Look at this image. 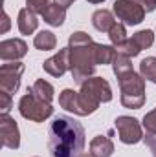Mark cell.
<instances>
[{"mask_svg": "<svg viewBox=\"0 0 156 157\" xmlns=\"http://www.w3.org/2000/svg\"><path fill=\"white\" fill-rule=\"evenodd\" d=\"M59 106L74 115L83 117V110H81V104H79V91H74L70 88L63 90L59 93Z\"/></svg>", "mask_w": 156, "mask_h": 157, "instance_id": "7c38bea8", "label": "cell"}, {"mask_svg": "<svg viewBox=\"0 0 156 157\" xmlns=\"http://www.w3.org/2000/svg\"><path fill=\"white\" fill-rule=\"evenodd\" d=\"M117 51L114 46H109V44H97L96 42V64H112L114 59H116Z\"/></svg>", "mask_w": 156, "mask_h": 157, "instance_id": "ac0fdd59", "label": "cell"}, {"mask_svg": "<svg viewBox=\"0 0 156 157\" xmlns=\"http://www.w3.org/2000/svg\"><path fill=\"white\" fill-rule=\"evenodd\" d=\"M28 53V44L22 39H6L0 42V59L4 62L20 60Z\"/></svg>", "mask_w": 156, "mask_h": 157, "instance_id": "8fae6325", "label": "cell"}, {"mask_svg": "<svg viewBox=\"0 0 156 157\" xmlns=\"http://www.w3.org/2000/svg\"><path fill=\"white\" fill-rule=\"evenodd\" d=\"M109 39L112 42V46H117V44H121V42L127 40V29H125V24H123V22H116V24L110 28Z\"/></svg>", "mask_w": 156, "mask_h": 157, "instance_id": "cb8c5ba5", "label": "cell"}, {"mask_svg": "<svg viewBox=\"0 0 156 157\" xmlns=\"http://www.w3.org/2000/svg\"><path fill=\"white\" fill-rule=\"evenodd\" d=\"M121 104L127 110H140L145 104V78L136 71L117 77Z\"/></svg>", "mask_w": 156, "mask_h": 157, "instance_id": "3957f363", "label": "cell"}, {"mask_svg": "<svg viewBox=\"0 0 156 157\" xmlns=\"http://www.w3.org/2000/svg\"><path fill=\"white\" fill-rule=\"evenodd\" d=\"M86 135L74 117L57 115L48 126V150L51 157H77L84 150Z\"/></svg>", "mask_w": 156, "mask_h": 157, "instance_id": "6da1fadb", "label": "cell"}, {"mask_svg": "<svg viewBox=\"0 0 156 157\" xmlns=\"http://www.w3.org/2000/svg\"><path fill=\"white\" fill-rule=\"evenodd\" d=\"M132 40L142 48V51L143 49H149L151 46H153V42H154V33L151 31V29H140L138 33H134L132 35Z\"/></svg>", "mask_w": 156, "mask_h": 157, "instance_id": "603a6c76", "label": "cell"}, {"mask_svg": "<svg viewBox=\"0 0 156 157\" xmlns=\"http://www.w3.org/2000/svg\"><path fill=\"white\" fill-rule=\"evenodd\" d=\"M143 128H145L147 135H156V108L151 110L149 113H145V117H143Z\"/></svg>", "mask_w": 156, "mask_h": 157, "instance_id": "d4e9b609", "label": "cell"}, {"mask_svg": "<svg viewBox=\"0 0 156 157\" xmlns=\"http://www.w3.org/2000/svg\"><path fill=\"white\" fill-rule=\"evenodd\" d=\"M90 4H101V2H105V0H88Z\"/></svg>", "mask_w": 156, "mask_h": 157, "instance_id": "d6a6232c", "label": "cell"}, {"mask_svg": "<svg viewBox=\"0 0 156 157\" xmlns=\"http://www.w3.org/2000/svg\"><path fill=\"white\" fill-rule=\"evenodd\" d=\"M140 75L145 80L156 84V57H147L140 62Z\"/></svg>", "mask_w": 156, "mask_h": 157, "instance_id": "ffe728a7", "label": "cell"}, {"mask_svg": "<svg viewBox=\"0 0 156 157\" xmlns=\"http://www.w3.org/2000/svg\"><path fill=\"white\" fill-rule=\"evenodd\" d=\"M114 24H116L114 13L109 11V9H97V11L92 15V26H94L97 31H101V33H109Z\"/></svg>", "mask_w": 156, "mask_h": 157, "instance_id": "2e32d148", "label": "cell"}, {"mask_svg": "<svg viewBox=\"0 0 156 157\" xmlns=\"http://www.w3.org/2000/svg\"><path fill=\"white\" fill-rule=\"evenodd\" d=\"M17 26H18V31L22 35H31L37 26H39V18H37V13L30 11L28 7H22L18 11V18H17Z\"/></svg>", "mask_w": 156, "mask_h": 157, "instance_id": "4fadbf2b", "label": "cell"}, {"mask_svg": "<svg viewBox=\"0 0 156 157\" xmlns=\"http://www.w3.org/2000/svg\"><path fill=\"white\" fill-rule=\"evenodd\" d=\"M81 90L88 91L90 95H94L99 102H110L112 101V88L109 84V80L103 77H90L81 84Z\"/></svg>", "mask_w": 156, "mask_h": 157, "instance_id": "30bf717a", "label": "cell"}, {"mask_svg": "<svg viewBox=\"0 0 156 157\" xmlns=\"http://www.w3.org/2000/svg\"><path fill=\"white\" fill-rule=\"evenodd\" d=\"M0 137H2V146L9 150H17L20 146L18 124L13 117H9V113H0Z\"/></svg>", "mask_w": 156, "mask_h": 157, "instance_id": "ba28073f", "label": "cell"}, {"mask_svg": "<svg viewBox=\"0 0 156 157\" xmlns=\"http://www.w3.org/2000/svg\"><path fill=\"white\" fill-rule=\"evenodd\" d=\"M18 112L24 119L31 122H44L48 117L53 115V106L28 90V93L22 95L18 101Z\"/></svg>", "mask_w": 156, "mask_h": 157, "instance_id": "277c9868", "label": "cell"}, {"mask_svg": "<svg viewBox=\"0 0 156 157\" xmlns=\"http://www.w3.org/2000/svg\"><path fill=\"white\" fill-rule=\"evenodd\" d=\"M24 70H26V66L20 60L2 64L0 66V90L9 95L17 93L20 88V77H22Z\"/></svg>", "mask_w": 156, "mask_h": 157, "instance_id": "52a82bcc", "label": "cell"}, {"mask_svg": "<svg viewBox=\"0 0 156 157\" xmlns=\"http://www.w3.org/2000/svg\"><path fill=\"white\" fill-rule=\"evenodd\" d=\"M143 143L147 144V148L153 152V157H156V135H145Z\"/></svg>", "mask_w": 156, "mask_h": 157, "instance_id": "83f0119b", "label": "cell"}, {"mask_svg": "<svg viewBox=\"0 0 156 157\" xmlns=\"http://www.w3.org/2000/svg\"><path fill=\"white\" fill-rule=\"evenodd\" d=\"M50 6V0H26V7L33 13H44V9Z\"/></svg>", "mask_w": 156, "mask_h": 157, "instance_id": "484cf974", "label": "cell"}, {"mask_svg": "<svg viewBox=\"0 0 156 157\" xmlns=\"http://www.w3.org/2000/svg\"><path fill=\"white\" fill-rule=\"evenodd\" d=\"M112 71H114L116 77H121V75H125V73L134 71L130 59L125 57V55H116V59H114V62H112Z\"/></svg>", "mask_w": 156, "mask_h": 157, "instance_id": "7402d4cb", "label": "cell"}, {"mask_svg": "<svg viewBox=\"0 0 156 157\" xmlns=\"http://www.w3.org/2000/svg\"><path fill=\"white\" fill-rule=\"evenodd\" d=\"M2 29H0V33H7L9 31V26H11V22H9V17H7V13H4L2 15Z\"/></svg>", "mask_w": 156, "mask_h": 157, "instance_id": "f546056e", "label": "cell"}, {"mask_svg": "<svg viewBox=\"0 0 156 157\" xmlns=\"http://www.w3.org/2000/svg\"><path fill=\"white\" fill-rule=\"evenodd\" d=\"M77 157H96L94 154H81V155H77Z\"/></svg>", "mask_w": 156, "mask_h": 157, "instance_id": "1f68e13d", "label": "cell"}, {"mask_svg": "<svg viewBox=\"0 0 156 157\" xmlns=\"http://www.w3.org/2000/svg\"><path fill=\"white\" fill-rule=\"evenodd\" d=\"M31 93H35L39 99L42 101H46V102H50L51 104V101H53V97H55V90H53V86L48 82V80H44V78H37L35 82H33V86L31 88H28Z\"/></svg>", "mask_w": 156, "mask_h": 157, "instance_id": "e0dca14e", "label": "cell"}, {"mask_svg": "<svg viewBox=\"0 0 156 157\" xmlns=\"http://www.w3.org/2000/svg\"><path fill=\"white\" fill-rule=\"evenodd\" d=\"M13 108V101L11 95L0 90V113H9V110Z\"/></svg>", "mask_w": 156, "mask_h": 157, "instance_id": "4316f807", "label": "cell"}, {"mask_svg": "<svg viewBox=\"0 0 156 157\" xmlns=\"http://www.w3.org/2000/svg\"><path fill=\"white\" fill-rule=\"evenodd\" d=\"M114 126L117 130L119 141L123 144H138L140 141H143V130L140 121L129 115H119L114 121Z\"/></svg>", "mask_w": 156, "mask_h": 157, "instance_id": "8992f818", "label": "cell"}, {"mask_svg": "<svg viewBox=\"0 0 156 157\" xmlns=\"http://www.w3.org/2000/svg\"><path fill=\"white\" fill-rule=\"evenodd\" d=\"M90 154H94L96 157H112L114 143L110 141V137L97 135L90 141Z\"/></svg>", "mask_w": 156, "mask_h": 157, "instance_id": "9a60e30c", "label": "cell"}, {"mask_svg": "<svg viewBox=\"0 0 156 157\" xmlns=\"http://www.w3.org/2000/svg\"><path fill=\"white\" fill-rule=\"evenodd\" d=\"M53 2H57L59 6H63V7H70L76 0H53Z\"/></svg>", "mask_w": 156, "mask_h": 157, "instance_id": "4dcf8cb0", "label": "cell"}, {"mask_svg": "<svg viewBox=\"0 0 156 157\" xmlns=\"http://www.w3.org/2000/svg\"><path fill=\"white\" fill-rule=\"evenodd\" d=\"M68 48H70V73L72 78L79 86L94 77L96 73V42L94 39L84 33L76 31L68 37Z\"/></svg>", "mask_w": 156, "mask_h": 157, "instance_id": "7a4b0ae2", "label": "cell"}, {"mask_svg": "<svg viewBox=\"0 0 156 157\" xmlns=\"http://www.w3.org/2000/svg\"><path fill=\"white\" fill-rule=\"evenodd\" d=\"M42 70L51 75V77H63L66 71H70V48H63L59 49V53H55L53 57H50L48 60L42 62Z\"/></svg>", "mask_w": 156, "mask_h": 157, "instance_id": "9c48e42d", "label": "cell"}, {"mask_svg": "<svg viewBox=\"0 0 156 157\" xmlns=\"http://www.w3.org/2000/svg\"><path fill=\"white\" fill-rule=\"evenodd\" d=\"M134 2L142 4V6H143V9H145L147 13H151V11H154V9H156V0H134Z\"/></svg>", "mask_w": 156, "mask_h": 157, "instance_id": "f1b7e54d", "label": "cell"}, {"mask_svg": "<svg viewBox=\"0 0 156 157\" xmlns=\"http://www.w3.org/2000/svg\"><path fill=\"white\" fill-rule=\"evenodd\" d=\"M33 46L39 49V51H51V49H55V46H57V37L51 33V31H39L37 35H35V39H33Z\"/></svg>", "mask_w": 156, "mask_h": 157, "instance_id": "d6986e66", "label": "cell"}, {"mask_svg": "<svg viewBox=\"0 0 156 157\" xmlns=\"http://www.w3.org/2000/svg\"><path fill=\"white\" fill-rule=\"evenodd\" d=\"M112 13L125 26H138L143 22L147 11L143 9L142 4H138L134 0H116L112 4Z\"/></svg>", "mask_w": 156, "mask_h": 157, "instance_id": "5b68a950", "label": "cell"}, {"mask_svg": "<svg viewBox=\"0 0 156 157\" xmlns=\"http://www.w3.org/2000/svg\"><path fill=\"white\" fill-rule=\"evenodd\" d=\"M42 20H44L46 24L53 26V28L63 26V24H64V20H66V7L59 6L57 2L50 4V6L44 9V13H42Z\"/></svg>", "mask_w": 156, "mask_h": 157, "instance_id": "5bb4252c", "label": "cell"}, {"mask_svg": "<svg viewBox=\"0 0 156 157\" xmlns=\"http://www.w3.org/2000/svg\"><path fill=\"white\" fill-rule=\"evenodd\" d=\"M114 48H116L117 55H125V57H129V59H134V57H138V55L142 53V48H140L132 39H127L125 42L117 44Z\"/></svg>", "mask_w": 156, "mask_h": 157, "instance_id": "44dd1931", "label": "cell"}]
</instances>
